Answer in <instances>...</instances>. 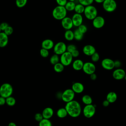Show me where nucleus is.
I'll use <instances>...</instances> for the list:
<instances>
[{"mask_svg":"<svg viewBox=\"0 0 126 126\" xmlns=\"http://www.w3.org/2000/svg\"><path fill=\"white\" fill-rule=\"evenodd\" d=\"M64 108L66 110L68 115L72 118L79 117L82 112V108L80 103L75 100L66 103Z\"/></svg>","mask_w":126,"mask_h":126,"instance_id":"nucleus-1","label":"nucleus"},{"mask_svg":"<svg viewBox=\"0 0 126 126\" xmlns=\"http://www.w3.org/2000/svg\"><path fill=\"white\" fill-rule=\"evenodd\" d=\"M67 11L64 6L57 5L52 10L53 17L57 20H62L67 16Z\"/></svg>","mask_w":126,"mask_h":126,"instance_id":"nucleus-2","label":"nucleus"},{"mask_svg":"<svg viewBox=\"0 0 126 126\" xmlns=\"http://www.w3.org/2000/svg\"><path fill=\"white\" fill-rule=\"evenodd\" d=\"M85 17L89 20H93L98 15L97 9L93 4L85 7L83 13Z\"/></svg>","mask_w":126,"mask_h":126,"instance_id":"nucleus-3","label":"nucleus"},{"mask_svg":"<svg viewBox=\"0 0 126 126\" xmlns=\"http://www.w3.org/2000/svg\"><path fill=\"white\" fill-rule=\"evenodd\" d=\"M13 93L12 86L8 83H4L0 86V96L7 98L11 96Z\"/></svg>","mask_w":126,"mask_h":126,"instance_id":"nucleus-4","label":"nucleus"},{"mask_svg":"<svg viewBox=\"0 0 126 126\" xmlns=\"http://www.w3.org/2000/svg\"><path fill=\"white\" fill-rule=\"evenodd\" d=\"M102 6L104 11L111 13L116 10L117 3L115 0H105L102 3Z\"/></svg>","mask_w":126,"mask_h":126,"instance_id":"nucleus-5","label":"nucleus"},{"mask_svg":"<svg viewBox=\"0 0 126 126\" xmlns=\"http://www.w3.org/2000/svg\"><path fill=\"white\" fill-rule=\"evenodd\" d=\"M73 58L70 53L66 51L60 57V62L64 66H67L71 64Z\"/></svg>","mask_w":126,"mask_h":126,"instance_id":"nucleus-6","label":"nucleus"},{"mask_svg":"<svg viewBox=\"0 0 126 126\" xmlns=\"http://www.w3.org/2000/svg\"><path fill=\"white\" fill-rule=\"evenodd\" d=\"M75 94L71 89H67L62 93L61 98L63 102L67 103L74 100Z\"/></svg>","mask_w":126,"mask_h":126,"instance_id":"nucleus-7","label":"nucleus"},{"mask_svg":"<svg viewBox=\"0 0 126 126\" xmlns=\"http://www.w3.org/2000/svg\"><path fill=\"white\" fill-rule=\"evenodd\" d=\"M82 111L85 117L87 118H91L93 117L95 113V106L93 104L86 105L84 106Z\"/></svg>","mask_w":126,"mask_h":126,"instance_id":"nucleus-8","label":"nucleus"},{"mask_svg":"<svg viewBox=\"0 0 126 126\" xmlns=\"http://www.w3.org/2000/svg\"><path fill=\"white\" fill-rule=\"evenodd\" d=\"M66 44L63 41H59L54 44L53 47V51L54 54L59 56L61 55L66 51Z\"/></svg>","mask_w":126,"mask_h":126,"instance_id":"nucleus-9","label":"nucleus"},{"mask_svg":"<svg viewBox=\"0 0 126 126\" xmlns=\"http://www.w3.org/2000/svg\"><path fill=\"white\" fill-rule=\"evenodd\" d=\"M82 70L85 74L90 75L95 73L96 66L94 63L92 62H87L84 63Z\"/></svg>","mask_w":126,"mask_h":126,"instance_id":"nucleus-10","label":"nucleus"},{"mask_svg":"<svg viewBox=\"0 0 126 126\" xmlns=\"http://www.w3.org/2000/svg\"><path fill=\"white\" fill-rule=\"evenodd\" d=\"M102 67L107 70H111L115 68L114 61L108 58L103 59L101 62Z\"/></svg>","mask_w":126,"mask_h":126,"instance_id":"nucleus-11","label":"nucleus"},{"mask_svg":"<svg viewBox=\"0 0 126 126\" xmlns=\"http://www.w3.org/2000/svg\"><path fill=\"white\" fill-rule=\"evenodd\" d=\"M105 23V20L103 17L101 16H97L92 20V25L93 27L97 29H99L103 27Z\"/></svg>","mask_w":126,"mask_h":126,"instance_id":"nucleus-12","label":"nucleus"},{"mask_svg":"<svg viewBox=\"0 0 126 126\" xmlns=\"http://www.w3.org/2000/svg\"><path fill=\"white\" fill-rule=\"evenodd\" d=\"M61 25L62 27L66 31L71 30L73 27V23L71 17L66 16L61 20Z\"/></svg>","mask_w":126,"mask_h":126,"instance_id":"nucleus-13","label":"nucleus"},{"mask_svg":"<svg viewBox=\"0 0 126 126\" xmlns=\"http://www.w3.org/2000/svg\"><path fill=\"white\" fill-rule=\"evenodd\" d=\"M71 18L73 23V26L75 27L78 28L79 26L83 24V17L82 14L75 13L73 14Z\"/></svg>","mask_w":126,"mask_h":126,"instance_id":"nucleus-14","label":"nucleus"},{"mask_svg":"<svg viewBox=\"0 0 126 126\" xmlns=\"http://www.w3.org/2000/svg\"><path fill=\"white\" fill-rule=\"evenodd\" d=\"M126 72L124 69L121 68L115 69L112 72V76L115 80H120L124 78Z\"/></svg>","mask_w":126,"mask_h":126,"instance_id":"nucleus-15","label":"nucleus"},{"mask_svg":"<svg viewBox=\"0 0 126 126\" xmlns=\"http://www.w3.org/2000/svg\"><path fill=\"white\" fill-rule=\"evenodd\" d=\"M82 52L85 55L91 57L96 52V49L93 45L91 44H87L83 47Z\"/></svg>","mask_w":126,"mask_h":126,"instance_id":"nucleus-16","label":"nucleus"},{"mask_svg":"<svg viewBox=\"0 0 126 126\" xmlns=\"http://www.w3.org/2000/svg\"><path fill=\"white\" fill-rule=\"evenodd\" d=\"M71 89L75 94H81L84 90V86L81 82H76L72 84Z\"/></svg>","mask_w":126,"mask_h":126,"instance_id":"nucleus-17","label":"nucleus"},{"mask_svg":"<svg viewBox=\"0 0 126 126\" xmlns=\"http://www.w3.org/2000/svg\"><path fill=\"white\" fill-rule=\"evenodd\" d=\"M84 63L83 61L81 59H75V60L73 61L71 63L72 68L76 71H80L82 69Z\"/></svg>","mask_w":126,"mask_h":126,"instance_id":"nucleus-18","label":"nucleus"},{"mask_svg":"<svg viewBox=\"0 0 126 126\" xmlns=\"http://www.w3.org/2000/svg\"><path fill=\"white\" fill-rule=\"evenodd\" d=\"M54 44V42L52 39H45L41 42V48L50 50L53 48Z\"/></svg>","mask_w":126,"mask_h":126,"instance_id":"nucleus-19","label":"nucleus"},{"mask_svg":"<svg viewBox=\"0 0 126 126\" xmlns=\"http://www.w3.org/2000/svg\"><path fill=\"white\" fill-rule=\"evenodd\" d=\"M41 114L43 119H50L54 115V110L51 107H47L43 110Z\"/></svg>","mask_w":126,"mask_h":126,"instance_id":"nucleus-20","label":"nucleus"},{"mask_svg":"<svg viewBox=\"0 0 126 126\" xmlns=\"http://www.w3.org/2000/svg\"><path fill=\"white\" fill-rule=\"evenodd\" d=\"M8 43V36L4 32H0V47L3 48L5 47Z\"/></svg>","mask_w":126,"mask_h":126,"instance_id":"nucleus-21","label":"nucleus"},{"mask_svg":"<svg viewBox=\"0 0 126 126\" xmlns=\"http://www.w3.org/2000/svg\"><path fill=\"white\" fill-rule=\"evenodd\" d=\"M117 94L114 92H109L106 96V99L110 103H114L117 99Z\"/></svg>","mask_w":126,"mask_h":126,"instance_id":"nucleus-22","label":"nucleus"},{"mask_svg":"<svg viewBox=\"0 0 126 126\" xmlns=\"http://www.w3.org/2000/svg\"><path fill=\"white\" fill-rule=\"evenodd\" d=\"M56 114L58 117H59V118H64L68 115L67 111L64 107L59 108L57 110Z\"/></svg>","mask_w":126,"mask_h":126,"instance_id":"nucleus-23","label":"nucleus"},{"mask_svg":"<svg viewBox=\"0 0 126 126\" xmlns=\"http://www.w3.org/2000/svg\"><path fill=\"white\" fill-rule=\"evenodd\" d=\"M64 37L67 41H70L74 39V33L71 30H66L64 33Z\"/></svg>","mask_w":126,"mask_h":126,"instance_id":"nucleus-24","label":"nucleus"},{"mask_svg":"<svg viewBox=\"0 0 126 126\" xmlns=\"http://www.w3.org/2000/svg\"><path fill=\"white\" fill-rule=\"evenodd\" d=\"M75 5L76 3L75 2L67 1L64 6V7L67 12H71L74 11Z\"/></svg>","mask_w":126,"mask_h":126,"instance_id":"nucleus-25","label":"nucleus"},{"mask_svg":"<svg viewBox=\"0 0 126 126\" xmlns=\"http://www.w3.org/2000/svg\"><path fill=\"white\" fill-rule=\"evenodd\" d=\"M82 101L84 104H85V105H86L92 104L93 99L90 95L88 94H85L82 97Z\"/></svg>","mask_w":126,"mask_h":126,"instance_id":"nucleus-26","label":"nucleus"},{"mask_svg":"<svg viewBox=\"0 0 126 126\" xmlns=\"http://www.w3.org/2000/svg\"><path fill=\"white\" fill-rule=\"evenodd\" d=\"M53 69L56 72L61 73L64 69V66L60 62H59L53 65Z\"/></svg>","mask_w":126,"mask_h":126,"instance_id":"nucleus-27","label":"nucleus"},{"mask_svg":"<svg viewBox=\"0 0 126 126\" xmlns=\"http://www.w3.org/2000/svg\"><path fill=\"white\" fill-rule=\"evenodd\" d=\"M84 9H85V6L81 4L80 3H78L76 4L74 11L76 13L82 14L84 13Z\"/></svg>","mask_w":126,"mask_h":126,"instance_id":"nucleus-28","label":"nucleus"},{"mask_svg":"<svg viewBox=\"0 0 126 126\" xmlns=\"http://www.w3.org/2000/svg\"><path fill=\"white\" fill-rule=\"evenodd\" d=\"M74 39L77 41L81 40L84 36V34L81 32L77 29H76L74 32Z\"/></svg>","mask_w":126,"mask_h":126,"instance_id":"nucleus-29","label":"nucleus"},{"mask_svg":"<svg viewBox=\"0 0 126 126\" xmlns=\"http://www.w3.org/2000/svg\"><path fill=\"white\" fill-rule=\"evenodd\" d=\"M5 101H6V104L9 106H14L15 105L16 102V99L12 95L6 98Z\"/></svg>","mask_w":126,"mask_h":126,"instance_id":"nucleus-30","label":"nucleus"},{"mask_svg":"<svg viewBox=\"0 0 126 126\" xmlns=\"http://www.w3.org/2000/svg\"><path fill=\"white\" fill-rule=\"evenodd\" d=\"M49 61L51 64L54 65L56 63L60 62V57L59 55L54 54L51 56Z\"/></svg>","mask_w":126,"mask_h":126,"instance_id":"nucleus-31","label":"nucleus"},{"mask_svg":"<svg viewBox=\"0 0 126 126\" xmlns=\"http://www.w3.org/2000/svg\"><path fill=\"white\" fill-rule=\"evenodd\" d=\"M38 126H52V124L50 119H43L39 122Z\"/></svg>","mask_w":126,"mask_h":126,"instance_id":"nucleus-32","label":"nucleus"},{"mask_svg":"<svg viewBox=\"0 0 126 126\" xmlns=\"http://www.w3.org/2000/svg\"><path fill=\"white\" fill-rule=\"evenodd\" d=\"M28 0H16L15 3L16 6L19 8L24 7L27 3Z\"/></svg>","mask_w":126,"mask_h":126,"instance_id":"nucleus-33","label":"nucleus"},{"mask_svg":"<svg viewBox=\"0 0 126 126\" xmlns=\"http://www.w3.org/2000/svg\"><path fill=\"white\" fill-rule=\"evenodd\" d=\"M79 3L84 5L85 7L92 5L94 2V0H77Z\"/></svg>","mask_w":126,"mask_h":126,"instance_id":"nucleus-34","label":"nucleus"},{"mask_svg":"<svg viewBox=\"0 0 126 126\" xmlns=\"http://www.w3.org/2000/svg\"><path fill=\"white\" fill-rule=\"evenodd\" d=\"M100 59V56L99 54L95 52L94 54H93L91 56V60L92 62L93 63H96Z\"/></svg>","mask_w":126,"mask_h":126,"instance_id":"nucleus-35","label":"nucleus"},{"mask_svg":"<svg viewBox=\"0 0 126 126\" xmlns=\"http://www.w3.org/2000/svg\"><path fill=\"white\" fill-rule=\"evenodd\" d=\"M39 53L40 56L43 58H47L49 55V50L41 48L39 51Z\"/></svg>","mask_w":126,"mask_h":126,"instance_id":"nucleus-36","label":"nucleus"},{"mask_svg":"<svg viewBox=\"0 0 126 126\" xmlns=\"http://www.w3.org/2000/svg\"><path fill=\"white\" fill-rule=\"evenodd\" d=\"M77 29L82 33H83L84 34L87 32L88 31V28L86 26V25L82 24V25H81L80 26H79L78 28Z\"/></svg>","mask_w":126,"mask_h":126,"instance_id":"nucleus-37","label":"nucleus"},{"mask_svg":"<svg viewBox=\"0 0 126 126\" xmlns=\"http://www.w3.org/2000/svg\"><path fill=\"white\" fill-rule=\"evenodd\" d=\"M76 49H77V47L75 45H74L73 44H68L66 46V51H67L70 53Z\"/></svg>","mask_w":126,"mask_h":126,"instance_id":"nucleus-38","label":"nucleus"},{"mask_svg":"<svg viewBox=\"0 0 126 126\" xmlns=\"http://www.w3.org/2000/svg\"><path fill=\"white\" fill-rule=\"evenodd\" d=\"M3 32H4L7 36L10 35L13 32V29L11 26L9 25Z\"/></svg>","mask_w":126,"mask_h":126,"instance_id":"nucleus-39","label":"nucleus"},{"mask_svg":"<svg viewBox=\"0 0 126 126\" xmlns=\"http://www.w3.org/2000/svg\"><path fill=\"white\" fill-rule=\"evenodd\" d=\"M34 118L36 121H37V122L39 123L40 121H41L43 119V117L41 113H36L34 115Z\"/></svg>","mask_w":126,"mask_h":126,"instance_id":"nucleus-40","label":"nucleus"},{"mask_svg":"<svg viewBox=\"0 0 126 126\" xmlns=\"http://www.w3.org/2000/svg\"><path fill=\"white\" fill-rule=\"evenodd\" d=\"M9 26V24L7 22H3L0 24V29L1 32H3L5 29Z\"/></svg>","mask_w":126,"mask_h":126,"instance_id":"nucleus-41","label":"nucleus"},{"mask_svg":"<svg viewBox=\"0 0 126 126\" xmlns=\"http://www.w3.org/2000/svg\"><path fill=\"white\" fill-rule=\"evenodd\" d=\"M68 0H56V2L58 5L64 6Z\"/></svg>","mask_w":126,"mask_h":126,"instance_id":"nucleus-42","label":"nucleus"},{"mask_svg":"<svg viewBox=\"0 0 126 126\" xmlns=\"http://www.w3.org/2000/svg\"><path fill=\"white\" fill-rule=\"evenodd\" d=\"M71 54L73 58H76L79 56L80 53H79V51L77 49H76L73 51L72 52H71Z\"/></svg>","mask_w":126,"mask_h":126,"instance_id":"nucleus-43","label":"nucleus"},{"mask_svg":"<svg viewBox=\"0 0 126 126\" xmlns=\"http://www.w3.org/2000/svg\"><path fill=\"white\" fill-rule=\"evenodd\" d=\"M121 64H122V63H121L120 61H119V60H115V61H114L115 68H120V67L121 66Z\"/></svg>","mask_w":126,"mask_h":126,"instance_id":"nucleus-44","label":"nucleus"},{"mask_svg":"<svg viewBox=\"0 0 126 126\" xmlns=\"http://www.w3.org/2000/svg\"><path fill=\"white\" fill-rule=\"evenodd\" d=\"M5 104H6L5 98L0 96V106L4 105Z\"/></svg>","mask_w":126,"mask_h":126,"instance_id":"nucleus-45","label":"nucleus"},{"mask_svg":"<svg viewBox=\"0 0 126 126\" xmlns=\"http://www.w3.org/2000/svg\"><path fill=\"white\" fill-rule=\"evenodd\" d=\"M90 78L92 80H95L97 78V75L95 73H94L91 75H90Z\"/></svg>","mask_w":126,"mask_h":126,"instance_id":"nucleus-46","label":"nucleus"},{"mask_svg":"<svg viewBox=\"0 0 126 126\" xmlns=\"http://www.w3.org/2000/svg\"><path fill=\"white\" fill-rule=\"evenodd\" d=\"M110 104V103L108 102V101H107L106 99L104 100L103 102H102V105L104 107H107L109 106V105Z\"/></svg>","mask_w":126,"mask_h":126,"instance_id":"nucleus-47","label":"nucleus"},{"mask_svg":"<svg viewBox=\"0 0 126 126\" xmlns=\"http://www.w3.org/2000/svg\"><path fill=\"white\" fill-rule=\"evenodd\" d=\"M8 126H17V125L15 123L11 122L8 124Z\"/></svg>","mask_w":126,"mask_h":126,"instance_id":"nucleus-48","label":"nucleus"},{"mask_svg":"<svg viewBox=\"0 0 126 126\" xmlns=\"http://www.w3.org/2000/svg\"><path fill=\"white\" fill-rule=\"evenodd\" d=\"M94 2H95L97 3H102L105 0H94Z\"/></svg>","mask_w":126,"mask_h":126,"instance_id":"nucleus-49","label":"nucleus"},{"mask_svg":"<svg viewBox=\"0 0 126 126\" xmlns=\"http://www.w3.org/2000/svg\"><path fill=\"white\" fill-rule=\"evenodd\" d=\"M76 0H68V1H73L75 2Z\"/></svg>","mask_w":126,"mask_h":126,"instance_id":"nucleus-50","label":"nucleus"},{"mask_svg":"<svg viewBox=\"0 0 126 126\" xmlns=\"http://www.w3.org/2000/svg\"><path fill=\"white\" fill-rule=\"evenodd\" d=\"M124 79H125V80H126V74H125V77H124Z\"/></svg>","mask_w":126,"mask_h":126,"instance_id":"nucleus-51","label":"nucleus"},{"mask_svg":"<svg viewBox=\"0 0 126 126\" xmlns=\"http://www.w3.org/2000/svg\"><path fill=\"white\" fill-rule=\"evenodd\" d=\"M1 32V30H0V32Z\"/></svg>","mask_w":126,"mask_h":126,"instance_id":"nucleus-52","label":"nucleus"}]
</instances>
